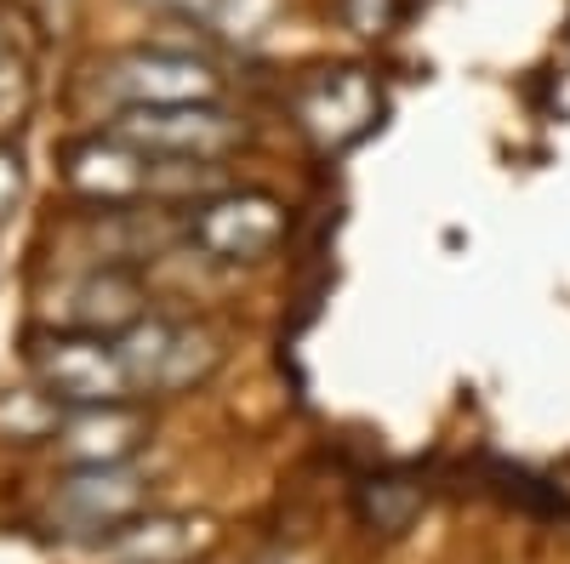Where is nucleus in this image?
Instances as JSON below:
<instances>
[{
  "mask_svg": "<svg viewBox=\"0 0 570 564\" xmlns=\"http://www.w3.org/2000/svg\"><path fill=\"white\" fill-rule=\"evenodd\" d=\"M35 376L40 388L52 394L63 410L80 405H120L131 394V376L120 365V348L98 332H80V337H46L35 348Z\"/></svg>",
  "mask_w": 570,
  "mask_h": 564,
  "instance_id": "obj_2",
  "label": "nucleus"
},
{
  "mask_svg": "<svg viewBox=\"0 0 570 564\" xmlns=\"http://www.w3.org/2000/svg\"><path fill=\"white\" fill-rule=\"evenodd\" d=\"M115 137L149 160H223L246 131L217 103H137L115 120Z\"/></svg>",
  "mask_w": 570,
  "mask_h": 564,
  "instance_id": "obj_1",
  "label": "nucleus"
},
{
  "mask_svg": "<svg viewBox=\"0 0 570 564\" xmlns=\"http://www.w3.org/2000/svg\"><path fill=\"white\" fill-rule=\"evenodd\" d=\"M285 234V206L268 195H206L195 211H188V240H195L206 257L223 263H257L279 246Z\"/></svg>",
  "mask_w": 570,
  "mask_h": 564,
  "instance_id": "obj_3",
  "label": "nucleus"
},
{
  "mask_svg": "<svg viewBox=\"0 0 570 564\" xmlns=\"http://www.w3.org/2000/svg\"><path fill=\"white\" fill-rule=\"evenodd\" d=\"M376 120V86L365 80V69H337V75H320L303 91V126L314 131V144L325 149H343Z\"/></svg>",
  "mask_w": 570,
  "mask_h": 564,
  "instance_id": "obj_7",
  "label": "nucleus"
},
{
  "mask_svg": "<svg viewBox=\"0 0 570 564\" xmlns=\"http://www.w3.org/2000/svg\"><path fill=\"white\" fill-rule=\"evenodd\" d=\"M142 502H149V479L137 474L131 462H104V467H75L58 485L52 507L75 536H115L120 525H131Z\"/></svg>",
  "mask_w": 570,
  "mask_h": 564,
  "instance_id": "obj_4",
  "label": "nucleus"
},
{
  "mask_svg": "<svg viewBox=\"0 0 570 564\" xmlns=\"http://www.w3.org/2000/svg\"><path fill=\"white\" fill-rule=\"evenodd\" d=\"M171 337H177V325H166V319H131L126 332L115 337L120 365H126V376H131V388H160V370H166Z\"/></svg>",
  "mask_w": 570,
  "mask_h": 564,
  "instance_id": "obj_11",
  "label": "nucleus"
},
{
  "mask_svg": "<svg viewBox=\"0 0 570 564\" xmlns=\"http://www.w3.org/2000/svg\"><path fill=\"white\" fill-rule=\"evenodd\" d=\"M149 422L142 410H131L126 399L120 405H80L58 422V456L69 467H104V462H131Z\"/></svg>",
  "mask_w": 570,
  "mask_h": 564,
  "instance_id": "obj_6",
  "label": "nucleus"
},
{
  "mask_svg": "<svg viewBox=\"0 0 570 564\" xmlns=\"http://www.w3.org/2000/svg\"><path fill=\"white\" fill-rule=\"evenodd\" d=\"M109 91L137 109V103H217V69L206 58H188V52H126L109 69Z\"/></svg>",
  "mask_w": 570,
  "mask_h": 564,
  "instance_id": "obj_5",
  "label": "nucleus"
},
{
  "mask_svg": "<svg viewBox=\"0 0 570 564\" xmlns=\"http://www.w3.org/2000/svg\"><path fill=\"white\" fill-rule=\"evenodd\" d=\"M217 365V337L212 332H177L171 337V354H166V370H160V388H188Z\"/></svg>",
  "mask_w": 570,
  "mask_h": 564,
  "instance_id": "obj_13",
  "label": "nucleus"
},
{
  "mask_svg": "<svg viewBox=\"0 0 570 564\" xmlns=\"http://www.w3.org/2000/svg\"><path fill=\"white\" fill-rule=\"evenodd\" d=\"M69 182L86 200H131L149 188V155L131 149L126 137H98L69 155Z\"/></svg>",
  "mask_w": 570,
  "mask_h": 564,
  "instance_id": "obj_8",
  "label": "nucleus"
},
{
  "mask_svg": "<svg viewBox=\"0 0 570 564\" xmlns=\"http://www.w3.org/2000/svg\"><path fill=\"white\" fill-rule=\"evenodd\" d=\"M104 542H109V553L120 564H183L206 542V525L200 520H177V513H149V520L137 513L131 525H120Z\"/></svg>",
  "mask_w": 570,
  "mask_h": 564,
  "instance_id": "obj_9",
  "label": "nucleus"
},
{
  "mask_svg": "<svg viewBox=\"0 0 570 564\" xmlns=\"http://www.w3.org/2000/svg\"><path fill=\"white\" fill-rule=\"evenodd\" d=\"M343 23L354 34H383L394 23V0H343Z\"/></svg>",
  "mask_w": 570,
  "mask_h": 564,
  "instance_id": "obj_14",
  "label": "nucleus"
},
{
  "mask_svg": "<svg viewBox=\"0 0 570 564\" xmlns=\"http://www.w3.org/2000/svg\"><path fill=\"white\" fill-rule=\"evenodd\" d=\"M149 7H166V12H195V7H212V0H149Z\"/></svg>",
  "mask_w": 570,
  "mask_h": 564,
  "instance_id": "obj_16",
  "label": "nucleus"
},
{
  "mask_svg": "<svg viewBox=\"0 0 570 564\" xmlns=\"http://www.w3.org/2000/svg\"><path fill=\"white\" fill-rule=\"evenodd\" d=\"M75 319L98 337H120L131 319H142V291L131 274H91L86 286L75 291Z\"/></svg>",
  "mask_w": 570,
  "mask_h": 564,
  "instance_id": "obj_10",
  "label": "nucleus"
},
{
  "mask_svg": "<svg viewBox=\"0 0 570 564\" xmlns=\"http://www.w3.org/2000/svg\"><path fill=\"white\" fill-rule=\"evenodd\" d=\"M285 12V0H212V23L234 46H257Z\"/></svg>",
  "mask_w": 570,
  "mask_h": 564,
  "instance_id": "obj_12",
  "label": "nucleus"
},
{
  "mask_svg": "<svg viewBox=\"0 0 570 564\" xmlns=\"http://www.w3.org/2000/svg\"><path fill=\"white\" fill-rule=\"evenodd\" d=\"M18 195H23V166H18L12 149H0V222H7V211L18 206Z\"/></svg>",
  "mask_w": 570,
  "mask_h": 564,
  "instance_id": "obj_15",
  "label": "nucleus"
}]
</instances>
